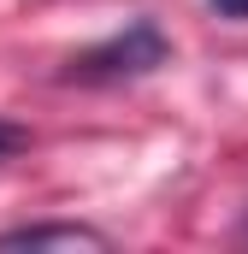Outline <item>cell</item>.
Instances as JSON below:
<instances>
[{"instance_id": "3957f363", "label": "cell", "mask_w": 248, "mask_h": 254, "mask_svg": "<svg viewBox=\"0 0 248 254\" xmlns=\"http://www.w3.org/2000/svg\"><path fill=\"white\" fill-rule=\"evenodd\" d=\"M18 148H24V130L0 119V160H6V154H18Z\"/></svg>"}, {"instance_id": "6da1fadb", "label": "cell", "mask_w": 248, "mask_h": 254, "mask_svg": "<svg viewBox=\"0 0 248 254\" xmlns=\"http://www.w3.org/2000/svg\"><path fill=\"white\" fill-rule=\"evenodd\" d=\"M172 60V42L154 18H130L119 36L83 48L77 60L65 65V83H130V77H148Z\"/></svg>"}, {"instance_id": "277c9868", "label": "cell", "mask_w": 248, "mask_h": 254, "mask_svg": "<svg viewBox=\"0 0 248 254\" xmlns=\"http://www.w3.org/2000/svg\"><path fill=\"white\" fill-rule=\"evenodd\" d=\"M213 6H219L225 18H248V0H213Z\"/></svg>"}, {"instance_id": "7a4b0ae2", "label": "cell", "mask_w": 248, "mask_h": 254, "mask_svg": "<svg viewBox=\"0 0 248 254\" xmlns=\"http://www.w3.org/2000/svg\"><path fill=\"white\" fill-rule=\"evenodd\" d=\"M0 249H107V237L89 225H24V231H6Z\"/></svg>"}]
</instances>
